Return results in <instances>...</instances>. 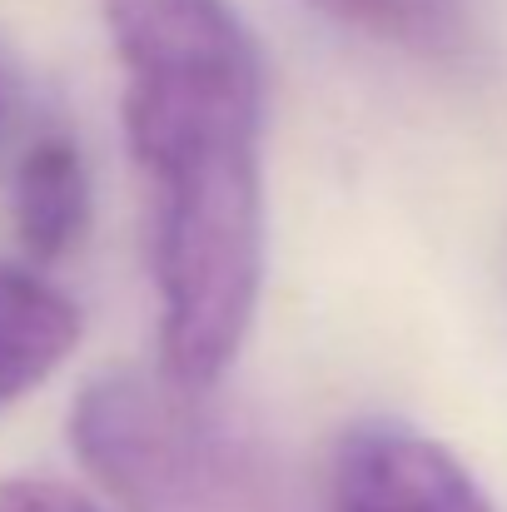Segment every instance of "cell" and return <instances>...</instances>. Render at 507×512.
<instances>
[{
    "instance_id": "obj_1",
    "label": "cell",
    "mask_w": 507,
    "mask_h": 512,
    "mask_svg": "<svg viewBox=\"0 0 507 512\" xmlns=\"http://www.w3.org/2000/svg\"><path fill=\"white\" fill-rule=\"evenodd\" d=\"M125 75L165 378L209 393L264 284V60L229 0H100Z\"/></svg>"
},
{
    "instance_id": "obj_2",
    "label": "cell",
    "mask_w": 507,
    "mask_h": 512,
    "mask_svg": "<svg viewBox=\"0 0 507 512\" xmlns=\"http://www.w3.org/2000/svg\"><path fill=\"white\" fill-rule=\"evenodd\" d=\"M70 438L125 512H304L279 458L165 373L95 378Z\"/></svg>"
},
{
    "instance_id": "obj_3",
    "label": "cell",
    "mask_w": 507,
    "mask_h": 512,
    "mask_svg": "<svg viewBox=\"0 0 507 512\" xmlns=\"http://www.w3.org/2000/svg\"><path fill=\"white\" fill-rule=\"evenodd\" d=\"M329 512H493L453 448L398 418H363L334 448Z\"/></svg>"
},
{
    "instance_id": "obj_4",
    "label": "cell",
    "mask_w": 507,
    "mask_h": 512,
    "mask_svg": "<svg viewBox=\"0 0 507 512\" xmlns=\"http://www.w3.org/2000/svg\"><path fill=\"white\" fill-rule=\"evenodd\" d=\"M80 343V309L20 264H0V408L45 383Z\"/></svg>"
},
{
    "instance_id": "obj_5",
    "label": "cell",
    "mask_w": 507,
    "mask_h": 512,
    "mask_svg": "<svg viewBox=\"0 0 507 512\" xmlns=\"http://www.w3.org/2000/svg\"><path fill=\"white\" fill-rule=\"evenodd\" d=\"M10 214L15 234L35 259H60L80 244L90 219V174L80 160V145L65 135H40L10 184Z\"/></svg>"
},
{
    "instance_id": "obj_6",
    "label": "cell",
    "mask_w": 507,
    "mask_h": 512,
    "mask_svg": "<svg viewBox=\"0 0 507 512\" xmlns=\"http://www.w3.org/2000/svg\"><path fill=\"white\" fill-rule=\"evenodd\" d=\"M343 30H358L378 45H398L413 55H443L458 45L468 0H309Z\"/></svg>"
},
{
    "instance_id": "obj_7",
    "label": "cell",
    "mask_w": 507,
    "mask_h": 512,
    "mask_svg": "<svg viewBox=\"0 0 507 512\" xmlns=\"http://www.w3.org/2000/svg\"><path fill=\"white\" fill-rule=\"evenodd\" d=\"M0 512H100V508L85 503L80 493H70L65 483L10 478V483H0Z\"/></svg>"
},
{
    "instance_id": "obj_8",
    "label": "cell",
    "mask_w": 507,
    "mask_h": 512,
    "mask_svg": "<svg viewBox=\"0 0 507 512\" xmlns=\"http://www.w3.org/2000/svg\"><path fill=\"white\" fill-rule=\"evenodd\" d=\"M0 120H5V70H0Z\"/></svg>"
}]
</instances>
